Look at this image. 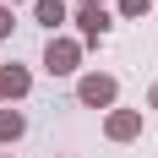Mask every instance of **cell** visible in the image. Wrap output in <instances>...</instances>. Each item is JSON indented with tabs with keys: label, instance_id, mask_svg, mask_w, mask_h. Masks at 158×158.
Here are the masks:
<instances>
[{
	"label": "cell",
	"instance_id": "obj_1",
	"mask_svg": "<svg viewBox=\"0 0 158 158\" xmlns=\"http://www.w3.org/2000/svg\"><path fill=\"white\" fill-rule=\"evenodd\" d=\"M114 93H120V82H114L109 71H87V77L77 82V98L87 104V109H109V104H114Z\"/></svg>",
	"mask_w": 158,
	"mask_h": 158
},
{
	"label": "cell",
	"instance_id": "obj_2",
	"mask_svg": "<svg viewBox=\"0 0 158 158\" xmlns=\"http://www.w3.org/2000/svg\"><path fill=\"white\" fill-rule=\"evenodd\" d=\"M77 60H82V44H71V38H49V49H44L49 77H71V71H77Z\"/></svg>",
	"mask_w": 158,
	"mask_h": 158
},
{
	"label": "cell",
	"instance_id": "obj_3",
	"mask_svg": "<svg viewBox=\"0 0 158 158\" xmlns=\"http://www.w3.org/2000/svg\"><path fill=\"white\" fill-rule=\"evenodd\" d=\"M104 131H109V142H136V136H142V114L136 109H114L109 120H104Z\"/></svg>",
	"mask_w": 158,
	"mask_h": 158
},
{
	"label": "cell",
	"instance_id": "obj_4",
	"mask_svg": "<svg viewBox=\"0 0 158 158\" xmlns=\"http://www.w3.org/2000/svg\"><path fill=\"white\" fill-rule=\"evenodd\" d=\"M77 27H82L87 44H98V38L109 33V11H104V6H82V11H77Z\"/></svg>",
	"mask_w": 158,
	"mask_h": 158
},
{
	"label": "cell",
	"instance_id": "obj_5",
	"mask_svg": "<svg viewBox=\"0 0 158 158\" xmlns=\"http://www.w3.org/2000/svg\"><path fill=\"white\" fill-rule=\"evenodd\" d=\"M27 87H33V77L22 65H0V98H22Z\"/></svg>",
	"mask_w": 158,
	"mask_h": 158
},
{
	"label": "cell",
	"instance_id": "obj_6",
	"mask_svg": "<svg viewBox=\"0 0 158 158\" xmlns=\"http://www.w3.org/2000/svg\"><path fill=\"white\" fill-rule=\"evenodd\" d=\"M33 16H38V22L55 33V27L65 22V0H33Z\"/></svg>",
	"mask_w": 158,
	"mask_h": 158
},
{
	"label": "cell",
	"instance_id": "obj_7",
	"mask_svg": "<svg viewBox=\"0 0 158 158\" xmlns=\"http://www.w3.org/2000/svg\"><path fill=\"white\" fill-rule=\"evenodd\" d=\"M22 131H27V120H22V114H16V109H0V142H16Z\"/></svg>",
	"mask_w": 158,
	"mask_h": 158
},
{
	"label": "cell",
	"instance_id": "obj_8",
	"mask_svg": "<svg viewBox=\"0 0 158 158\" xmlns=\"http://www.w3.org/2000/svg\"><path fill=\"white\" fill-rule=\"evenodd\" d=\"M153 11V0H120V16H147Z\"/></svg>",
	"mask_w": 158,
	"mask_h": 158
},
{
	"label": "cell",
	"instance_id": "obj_9",
	"mask_svg": "<svg viewBox=\"0 0 158 158\" xmlns=\"http://www.w3.org/2000/svg\"><path fill=\"white\" fill-rule=\"evenodd\" d=\"M11 33V6H0V38Z\"/></svg>",
	"mask_w": 158,
	"mask_h": 158
},
{
	"label": "cell",
	"instance_id": "obj_10",
	"mask_svg": "<svg viewBox=\"0 0 158 158\" xmlns=\"http://www.w3.org/2000/svg\"><path fill=\"white\" fill-rule=\"evenodd\" d=\"M77 6H104V0H77Z\"/></svg>",
	"mask_w": 158,
	"mask_h": 158
},
{
	"label": "cell",
	"instance_id": "obj_11",
	"mask_svg": "<svg viewBox=\"0 0 158 158\" xmlns=\"http://www.w3.org/2000/svg\"><path fill=\"white\" fill-rule=\"evenodd\" d=\"M153 109H158V82H153Z\"/></svg>",
	"mask_w": 158,
	"mask_h": 158
},
{
	"label": "cell",
	"instance_id": "obj_12",
	"mask_svg": "<svg viewBox=\"0 0 158 158\" xmlns=\"http://www.w3.org/2000/svg\"><path fill=\"white\" fill-rule=\"evenodd\" d=\"M0 6H22V0H0Z\"/></svg>",
	"mask_w": 158,
	"mask_h": 158
}]
</instances>
